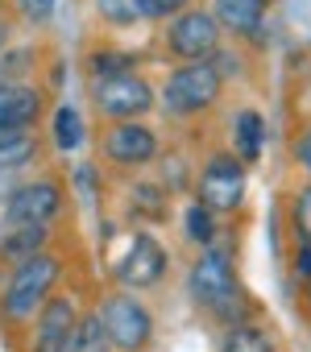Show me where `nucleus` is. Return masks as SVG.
<instances>
[{"label": "nucleus", "instance_id": "obj_1", "mask_svg": "<svg viewBox=\"0 0 311 352\" xmlns=\"http://www.w3.org/2000/svg\"><path fill=\"white\" fill-rule=\"evenodd\" d=\"M191 298L195 307H204L208 315L224 319V323H241L245 319V307H241V286H237V274H233V257L224 249H204L191 265Z\"/></svg>", "mask_w": 311, "mask_h": 352}, {"label": "nucleus", "instance_id": "obj_2", "mask_svg": "<svg viewBox=\"0 0 311 352\" xmlns=\"http://www.w3.org/2000/svg\"><path fill=\"white\" fill-rule=\"evenodd\" d=\"M58 278H63V261L54 253H46V249L34 253V257H25V261H17V270H13V278L5 286V298H0L5 315L17 319V323L34 319L42 311V302L50 298V290H54Z\"/></svg>", "mask_w": 311, "mask_h": 352}, {"label": "nucleus", "instance_id": "obj_3", "mask_svg": "<svg viewBox=\"0 0 311 352\" xmlns=\"http://www.w3.org/2000/svg\"><path fill=\"white\" fill-rule=\"evenodd\" d=\"M220 91H224V79H220V71L212 67V58H204V63H183V67H175V71L167 75V83H162V108H167L171 116H200V112H208V108L220 100Z\"/></svg>", "mask_w": 311, "mask_h": 352}, {"label": "nucleus", "instance_id": "obj_4", "mask_svg": "<svg viewBox=\"0 0 311 352\" xmlns=\"http://www.w3.org/2000/svg\"><path fill=\"white\" fill-rule=\"evenodd\" d=\"M100 319V331H104V344H112L116 352H141L149 340H153V319L145 311L141 298H133L129 290L120 294H108L104 307L96 311Z\"/></svg>", "mask_w": 311, "mask_h": 352}, {"label": "nucleus", "instance_id": "obj_5", "mask_svg": "<svg viewBox=\"0 0 311 352\" xmlns=\"http://www.w3.org/2000/svg\"><path fill=\"white\" fill-rule=\"evenodd\" d=\"M92 104L108 120H141L158 104V96H153V87L137 71H116V75L92 79Z\"/></svg>", "mask_w": 311, "mask_h": 352}, {"label": "nucleus", "instance_id": "obj_6", "mask_svg": "<svg viewBox=\"0 0 311 352\" xmlns=\"http://www.w3.org/2000/svg\"><path fill=\"white\" fill-rule=\"evenodd\" d=\"M220 38H224V30L200 5H191L187 13H179V17L167 21V50L179 63H204V58H212L220 50Z\"/></svg>", "mask_w": 311, "mask_h": 352}, {"label": "nucleus", "instance_id": "obj_7", "mask_svg": "<svg viewBox=\"0 0 311 352\" xmlns=\"http://www.w3.org/2000/svg\"><path fill=\"white\" fill-rule=\"evenodd\" d=\"M200 204L212 212H237L245 204V162L233 153H216L200 174Z\"/></svg>", "mask_w": 311, "mask_h": 352}, {"label": "nucleus", "instance_id": "obj_8", "mask_svg": "<svg viewBox=\"0 0 311 352\" xmlns=\"http://www.w3.org/2000/svg\"><path fill=\"white\" fill-rule=\"evenodd\" d=\"M63 212V187L54 179H34V183H21L9 204H5V224L9 228H21V224H50L54 216Z\"/></svg>", "mask_w": 311, "mask_h": 352}, {"label": "nucleus", "instance_id": "obj_9", "mask_svg": "<svg viewBox=\"0 0 311 352\" xmlns=\"http://www.w3.org/2000/svg\"><path fill=\"white\" fill-rule=\"evenodd\" d=\"M79 348V311L75 302L46 298L38 311V331H34V352H75Z\"/></svg>", "mask_w": 311, "mask_h": 352}, {"label": "nucleus", "instance_id": "obj_10", "mask_svg": "<svg viewBox=\"0 0 311 352\" xmlns=\"http://www.w3.org/2000/svg\"><path fill=\"white\" fill-rule=\"evenodd\" d=\"M162 274H167V249L153 241L149 232H137L133 245H129V253L116 265V278L129 290H145V286H158Z\"/></svg>", "mask_w": 311, "mask_h": 352}, {"label": "nucleus", "instance_id": "obj_11", "mask_svg": "<svg viewBox=\"0 0 311 352\" xmlns=\"http://www.w3.org/2000/svg\"><path fill=\"white\" fill-rule=\"evenodd\" d=\"M104 153L116 166H145L158 153V137L141 120H112V129L104 133Z\"/></svg>", "mask_w": 311, "mask_h": 352}, {"label": "nucleus", "instance_id": "obj_12", "mask_svg": "<svg viewBox=\"0 0 311 352\" xmlns=\"http://www.w3.org/2000/svg\"><path fill=\"white\" fill-rule=\"evenodd\" d=\"M42 116V91L25 79L0 83V129H34Z\"/></svg>", "mask_w": 311, "mask_h": 352}, {"label": "nucleus", "instance_id": "obj_13", "mask_svg": "<svg viewBox=\"0 0 311 352\" xmlns=\"http://www.w3.org/2000/svg\"><path fill=\"white\" fill-rule=\"evenodd\" d=\"M266 5H270V0H208V13L233 38H261Z\"/></svg>", "mask_w": 311, "mask_h": 352}, {"label": "nucleus", "instance_id": "obj_14", "mask_svg": "<svg viewBox=\"0 0 311 352\" xmlns=\"http://www.w3.org/2000/svg\"><path fill=\"white\" fill-rule=\"evenodd\" d=\"M220 352H278V344L261 323L241 319V323H228V331L220 340Z\"/></svg>", "mask_w": 311, "mask_h": 352}, {"label": "nucleus", "instance_id": "obj_15", "mask_svg": "<svg viewBox=\"0 0 311 352\" xmlns=\"http://www.w3.org/2000/svg\"><path fill=\"white\" fill-rule=\"evenodd\" d=\"M237 149H241V162H257L261 157V145H266V120L257 112H237Z\"/></svg>", "mask_w": 311, "mask_h": 352}, {"label": "nucleus", "instance_id": "obj_16", "mask_svg": "<svg viewBox=\"0 0 311 352\" xmlns=\"http://www.w3.org/2000/svg\"><path fill=\"white\" fill-rule=\"evenodd\" d=\"M46 236H50L46 224H21V228H9V236L0 241V249H5L9 257H17V261H25V257L46 249Z\"/></svg>", "mask_w": 311, "mask_h": 352}, {"label": "nucleus", "instance_id": "obj_17", "mask_svg": "<svg viewBox=\"0 0 311 352\" xmlns=\"http://www.w3.org/2000/svg\"><path fill=\"white\" fill-rule=\"evenodd\" d=\"M92 9L104 25L112 30H129L137 21H145V9H141V0H92Z\"/></svg>", "mask_w": 311, "mask_h": 352}, {"label": "nucleus", "instance_id": "obj_18", "mask_svg": "<svg viewBox=\"0 0 311 352\" xmlns=\"http://www.w3.org/2000/svg\"><path fill=\"white\" fill-rule=\"evenodd\" d=\"M54 145H58L63 153H75V149L83 145V116H79V108L63 104V108L54 112Z\"/></svg>", "mask_w": 311, "mask_h": 352}, {"label": "nucleus", "instance_id": "obj_19", "mask_svg": "<svg viewBox=\"0 0 311 352\" xmlns=\"http://www.w3.org/2000/svg\"><path fill=\"white\" fill-rule=\"evenodd\" d=\"M183 224H187V241H195V245H204V249L212 245V236H216V212H212V208H204V204L195 199V204L187 208V220H183Z\"/></svg>", "mask_w": 311, "mask_h": 352}, {"label": "nucleus", "instance_id": "obj_20", "mask_svg": "<svg viewBox=\"0 0 311 352\" xmlns=\"http://www.w3.org/2000/svg\"><path fill=\"white\" fill-rule=\"evenodd\" d=\"M290 220H294V236L299 245H311V187H303L290 204Z\"/></svg>", "mask_w": 311, "mask_h": 352}, {"label": "nucleus", "instance_id": "obj_21", "mask_svg": "<svg viewBox=\"0 0 311 352\" xmlns=\"http://www.w3.org/2000/svg\"><path fill=\"white\" fill-rule=\"evenodd\" d=\"M13 9L25 25H46L58 13V0H13Z\"/></svg>", "mask_w": 311, "mask_h": 352}, {"label": "nucleus", "instance_id": "obj_22", "mask_svg": "<svg viewBox=\"0 0 311 352\" xmlns=\"http://www.w3.org/2000/svg\"><path fill=\"white\" fill-rule=\"evenodd\" d=\"M195 5V0H141V9H145V21H171L179 13H187Z\"/></svg>", "mask_w": 311, "mask_h": 352}, {"label": "nucleus", "instance_id": "obj_23", "mask_svg": "<svg viewBox=\"0 0 311 352\" xmlns=\"http://www.w3.org/2000/svg\"><path fill=\"white\" fill-rule=\"evenodd\" d=\"M129 67H133L129 54H116V50L92 54V79H100V75H116V71H129Z\"/></svg>", "mask_w": 311, "mask_h": 352}, {"label": "nucleus", "instance_id": "obj_24", "mask_svg": "<svg viewBox=\"0 0 311 352\" xmlns=\"http://www.w3.org/2000/svg\"><path fill=\"white\" fill-rule=\"evenodd\" d=\"M294 162L311 174V129H303V133H299V141H294Z\"/></svg>", "mask_w": 311, "mask_h": 352}, {"label": "nucleus", "instance_id": "obj_25", "mask_svg": "<svg viewBox=\"0 0 311 352\" xmlns=\"http://www.w3.org/2000/svg\"><path fill=\"white\" fill-rule=\"evenodd\" d=\"M21 145H25V133L21 129H0V157L13 153V149H21Z\"/></svg>", "mask_w": 311, "mask_h": 352}, {"label": "nucleus", "instance_id": "obj_26", "mask_svg": "<svg viewBox=\"0 0 311 352\" xmlns=\"http://www.w3.org/2000/svg\"><path fill=\"white\" fill-rule=\"evenodd\" d=\"M294 270H299L303 282L311 278V245H299V249H294Z\"/></svg>", "mask_w": 311, "mask_h": 352}, {"label": "nucleus", "instance_id": "obj_27", "mask_svg": "<svg viewBox=\"0 0 311 352\" xmlns=\"http://www.w3.org/2000/svg\"><path fill=\"white\" fill-rule=\"evenodd\" d=\"M13 79V67H9V54H0V83Z\"/></svg>", "mask_w": 311, "mask_h": 352}, {"label": "nucleus", "instance_id": "obj_28", "mask_svg": "<svg viewBox=\"0 0 311 352\" xmlns=\"http://www.w3.org/2000/svg\"><path fill=\"white\" fill-rule=\"evenodd\" d=\"M303 311L311 315V278H307V286H303Z\"/></svg>", "mask_w": 311, "mask_h": 352}, {"label": "nucleus", "instance_id": "obj_29", "mask_svg": "<svg viewBox=\"0 0 311 352\" xmlns=\"http://www.w3.org/2000/svg\"><path fill=\"white\" fill-rule=\"evenodd\" d=\"M5 42H9V21L0 17V50H5Z\"/></svg>", "mask_w": 311, "mask_h": 352}]
</instances>
